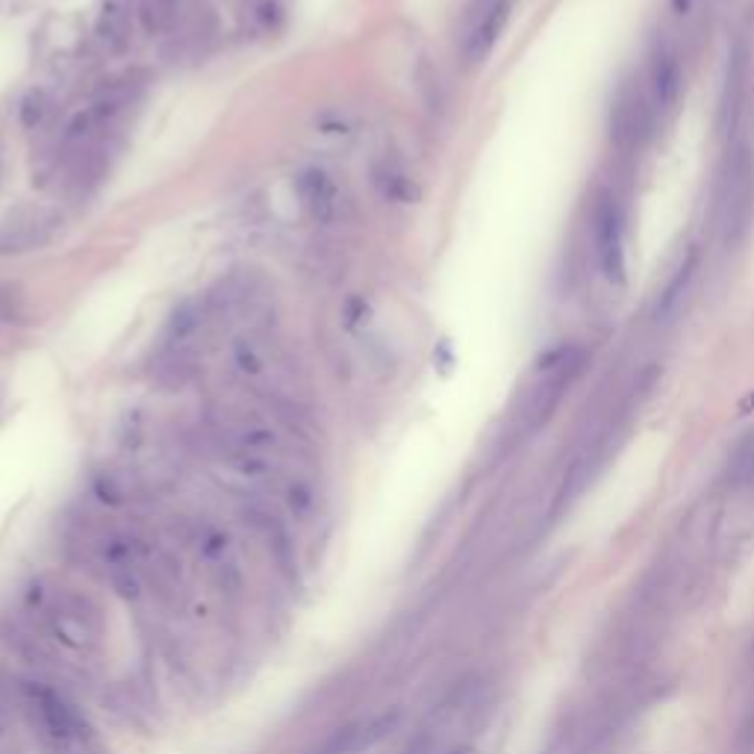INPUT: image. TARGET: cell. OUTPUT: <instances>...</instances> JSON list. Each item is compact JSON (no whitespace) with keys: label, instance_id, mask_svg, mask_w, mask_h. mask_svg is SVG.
<instances>
[{"label":"cell","instance_id":"obj_19","mask_svg":"<svg viewBox=\"0 0 754 754\" xmlns=\"http://www.w3.org/2000/svg\"><path fill=\"white\" fill-rule=\"evenodd\" d=\"M728 478L737 489H746V492H754V431L746 433L731 460H728Z\"/></svg>","mask_w":754,"mask_h":754},{"label":"cell","instance_id":"obj_24","mask_svg":"<svg viewBox=\"0 0 754 754\" xmlns=\"http://www.w3.org/2000/svg\"><path fill=\"white\" fill-rule=\"evenodd\" d=\"M48 98L42 95V92H30L24 101H21V107H18V118H21V124L27 127V130H36V127H42L45 124V118H48Z\"/></svg>","mask_w":754,"mask_h":754},{"label":"cell","instance_id":"obj_15","mask_svg":"<svg viewBox=\"0 0 754 754\" xmlns=\"http://www.w3.org/2000/svg\"><path fill=\"white\" fill-rule=\"evenodd\" d=\"M746 51L743 45L734 48L731 54V65H728V80H725V98H722V121L731 127L737 121V112H740V101H743V92H746Z\"/></svg>","mask_w":754,"mask_h":754},{"label":"cell","instance_id":"obj_25","mask_svg":"<svg viewBox=\"0 0 754 754\" xmlns=\"http://www.w3.org/2000/svg\"><path fill=\"white\" fill-rule=\"evenodd\" d=\"M21 319V295L15 286H0V322H18Z\"/></svg>","mask_w":754,"mask_h":754},{"label":"cell","instance_id":"obj_10","mask_svg":"<svg viewBox=\"0 0 754 754\" xmlns=\"http://www.w3.org/2000/svg\"><path fill=\"white\" fill-rule=\"evenodd\" d=\"M395 722H398V713H380L372 719L345 722L307 754H366L395 728Z\"/></svg>","mask_w":754,"mask_h":754},{"label":"cell","instance_id":"obj_16","mask_svg":"<svg viewBox=\"0 0 754 754\" xmlns=\"http://www.w3.org/2000/svg\"><path fill=\"white\" fill-rule=\"evenodd\" d=\"M204 322V313H201V307L195 304V301H183L171 316H168V324H165V342L171 345V348H183L186 342H192L195 339V333H198V327Z\"/></svg>","mask_w":754,"mask_h":754},{"label":"cell","instance_id":"obj_7","mask_svg":"<svg viewBox=\"0 0 754 754\" xmlns=\"http://www.w3.org/2000/svg\"><path fill=\"white\" fill-rule=\"evenodd\" d=\"M593 248L601 274L610 283H625L628 254H625V218L610 192H598L593 204Z\"/></svg>","mask_w":754,"mask_h":754},{"label":"cell","instance_id":"obj_12","mask_svg":"<svg viewBox=\"0 0 754 754\" xmlns=\"http://www.w3.org/2000/svg\"><path fill=\"white\" fill-rule=\"evenodd\" d=\"M684 92V68H681V56L669 45L660 42L651 54V65H648V98L651 107L660 112H672L681 101Z\"/></svg>","mask_w":754,"mask_h":754},{"label":"cell","instance_id":"obj_14","mask_svg":"<svg viewBox=\"0 0 754 754\" xmlns=\"http://www.w3.org/2000/svg\"><path fill=\"white\" fill-rule=\"evenodd\" d=\"M95 33L109 51H124L130 45V18L118 0H107L95 18Z\"/></svg>","mask_w":754,"mask_h":754},{"label":"cell","instance_id":"obj_11","mask_svg":"<svg viewBox=\"0 0 754 754\" xmlns=\"http://www.w3.org/2000/svg\"><path fill=\"white\" fill-rule=\"evenodd\" d=\"M513 3L510 0H484L481 9L472 15V24L463 36V59L466 65H481L492 48L498 45L507 21H510Z\"/></svg>","mask_w":754,"mask_h":754},{"label":"cell","instance_id":"obj_26","mask_svg":"<svg viewBox=\"0 0 754 754\" xmlns=\"http://www.w3.org/2000/svg\"><path fill=\"white\" fill-rule=\"evenodd\" d=\"M363 316H369V304H366L363 298H351L348 307H345V319H348V324H351V327L363 324Z\"/></svg>","mask_w":754,"mask_h":754},{"label":"cell","instance_id":"obj_27","mask_svg":"<svg viewBox=\"0 0 754 754\" xmlns=\"http://www.w3.org/2000/svg\"><path fill=\"white\" fill-rule=\"evenodd\" d=\"M672 6H675V12H678V15H684V12L690 9V0H672Z\"/></svg>","mask_w":754,"mask_h":754},{"label":"cell","instance_id":"obj_6","mask_svg":"<svg viewBox=\"0 0 754 754\" xmlns=\"http://www.w3.org/2000/svg\"><path fill=\"white\" fill-rule=\"evenodd\" d=\"M239 519L245 522V528L260 539V545L269 551L277 572L286 575L289 581L298 578V551H295V537L286 525V519L271 507L269 501H263L260 495L251 492H239Z\"/></svg>","mask_w":754,"mask_h":754},{"label":"cell","instance_id":"obj_21","mask_svg":"<svg viewBox=\"0 0 754 754\" xmlns=\"http://www.w3.org/2000/svg\"><path fill=\"white\" fill-rule=\"evenodd\" d=\"M233 369L239 372L242 377H248V380H257V377L266 375V357H263V351L254 345V342H248V339H239L236 345H233Z\"/></svg>","mask_w":754,"mask_h":754},{"label":"cell","instance_id":"obj_4","mask_svg":"<svg viewBox=\"0 0 754 754\" xmlns=\"http://www.w3.org/2000/svg\"><path fill=\"white\" fill-rule=\"evenodd\" d=\"M716 204H713V218L719 239L728 248H737L754 218V154L749 145L737 142L728 148L719 165L716 177Z\"/></svg>","mask_w":754,"mask_h":754},{"label":"cell","instance_id":"obj_22","mask_svg":"<svg viewBox=\"0 0 754 754\" xmlns=\"http://www.w3.org/2000/svg\"><path fill=\"white\" fill-rule=\"evenodd\" d=\"M98 130H104V127H101V121L95 118L92 109L77 112V115L68 121V127H65V145H68V148H83L86 142H92V136H95Z\"/></svg>","mask_w":754,"mask_h":754},{"label":"cell","instance_id":"obj_17","mask_svg":"<svg viewBox=\"0 0 754 754\" xmlns=\"http://www.w3.org/2000/svg\"><path fill=\"white\" fill-rule=\"evenodd\" d=\"M377 189L383 192V198L389 201H398V204H410L419 198V186L413 183V177L398 168V165H383L377 168Z\"/></svg>","mask_w":754,"mask_h":754},{"label":"cell","instance_id":"obj_3","mask_svg":"<svg viewBox=\"0 0 754 754\" xmlns=\"http://www.w3.org/2000/svg\"><path fill=\"white\" fill-rule=\"evenodd\" d=\"M495 696L481 678L460 681L422 719L407 754H478L492 725Z\"/></svg>","mask_w":754,"mask_h":754},{"label":"cell","instance_id":"obj_2","mask_svg":"<svg viewBox=\"0 0 754 754\" xmlns=\"http://www.w3.org/2000/svg\"><path fill=\"white\" fill-rule=\"evenodd\" d=\"M21 722L33 731L48 754H104V743L89 722L86 710L62 687V681L45 675H15Z\"/></svg>","mask_w":754,"mask_h":754},{"label":"cell","instance_id":"obj_9","mask_svg":"<svg viewBox=\"0 0 754 754\" xmlns=\"http://www.w3.org/2000/svg\"><path fill=\"white\" fill-rule=\"evenodd\" d=\"M62 227L51 210H21L0 227V254H27L45 248Z\"/></svg>","mask_w":754,"mask_h":754},{"label":"cell","instance_id":"obj_8","mask_svg":"<svg viewBox=\"0 0 754 754\" xmlns=\"http://www.w3.org/2000/svg\"><path fill=\"white\" fill-rule=\"evenodd\" d=\"M651 118H654L651 98L640 86L622 83L616 98H613V109H610V139L622 151L643 148L646 139L651 136Z\"/></svg>","mask_w":754,"mask_h":754},{"label":"cell","instance_id":"obj_23","mask_svg":"<svg viewBox=\"0 0 754 754\" xmlns=\"http://www.w3.org/2000/svg\"><path fill=\"white\" fill-rule=\"evenodd\" d=\"M693 269H696V254H690V260L678 269V274L672 277V283L666 286V292H663V298H660V307H657V316H669V313L675 310L678 298L684 295V289H687V283H690V277H693Z\"/></svg>","mask_w":754,"mask_h":754},{"label":"cell","instance_id":"obj_1","mask_svg":"<svg viewBox=\"0 0 754 754\" xmlns=\"http://www.w3.org/2000/svg\"><path fill=\"white\" fill-rule=\"evenodd\" d=\"M24 613L68 654L92 657L104 648L107 619L101 604L62 578H33L24 587Z\"/></svg>","mask_w":754,"mask_h":754},{"label":"cell","instance_id":"obj_5","mask_svg":"<svg viewBox=\"0 0 754 754\" xmlns=\"http://www.w3.org/2000/svg\"><path fill=\"white\" fill-rule=\"evenodd\" d=\"M183 545L195 557V563L204 569L207 581L213 584L221 598L236 601L245 593V572H242V557L233 545L230 534L210 522V519H189L180 531Z\"/></svg>","mask_w":754,"mask_h":754},{"label":"cell","instance_id":"obj_13","mask_svg":"<svg viewBox=\"0 0 754 754\" xmlns=\"http://www.w3.org/2000/svg\"><path fill=\"white\" fill-rule=\"evenodd\" d=\"M295 192L301 198V207L316 224H330L339 213V192L330 180V174L322 168H304L295 177Z\"/></svg>","mask_w":754,"mask_h":754},{"label":"cell","instance_id":"obj_18","mask_svg":"<svg viewBox=\"0 0 754 754\" xmlns=\"http://www.w3.org/2000/svg\"><path fill=\"white\" fill-rule=\"evenodd\" d=\"M180 0H139V21L148 36L168 33L177 21Z\"/></svg>","mask_w":754,"mask_h":754},{"label":"cell","instance_id":"obj_20","mask_svg":"<svg viewBox=\"0 0 754 754\" xmlns=\"http://www.w3.org/2000/svg\"><path fill=\"white\" fill-rule=\"evenodd\" d=\"M15 722H21V710H18V681L15 675L0 669V740H6L15 728Z\"/></svg>","mask_w":754,"mask_h":754}]
</instances>
